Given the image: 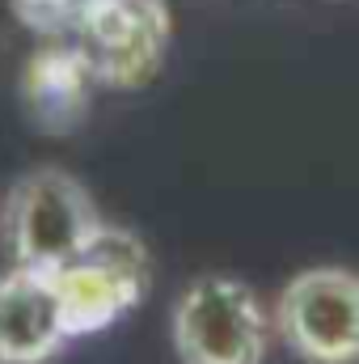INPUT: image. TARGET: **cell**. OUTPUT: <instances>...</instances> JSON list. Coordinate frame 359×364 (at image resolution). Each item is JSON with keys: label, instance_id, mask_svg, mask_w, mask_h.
<instances>
[{"label": "cell", "instance_id": "1", "mask_svg": "<svg viewBox=\"0 0 359 364\" xmlns=\"http://www.w3.org/2000/svg\"><path fill=\"white\" fill-rule=\"evenodd\" d=\"M51 284L68 339H93L144 305L153 288V255L136 229L101 220L89 242L51 272Z\"/></svg>", "mask_w": 359, "mask_h": 364}, {"label": "cell", "instance_id": "2", "mask_svg": "<svg viewBox=\"0 0 359 364\" xmlns=\"http://www.w3.org/2000/svg\"><path fill=\"white\" fill-rule=\"evenodd\" d=\"M101 220L106 216L77 174L60 166H38L21 174L4 199V237L13 250V267L47 275L60 272L101 229Z\"/></svg>", "mask_w": 359, "mask_h": 364}, {"label": "cell", "instance_id": "3", "mask_svg": "<svg viewBox=\"0 0 359 364\" xmlns=\"http://www.w3.org/2000/svg\"><path fill=\"white\" fill-rule=\"evenodd\" d=\"M170 335L182 364H267L270 314L245 279L203 272L178 292Z\"/></svg>", "mask_w": 359, "mask_h": 364}, {"label": "cell", "instance_id": "4", "mask_svg": "<svg viewBox=\"0 0 359 364\" xmlns=\"http://www.w3.org/2000/svg\"><path fill=\"white\" fill-rule=\"evenodd\" d=\"M275 331L304 364H359V272L304 267L275 301Z\"/></svg>", "mask_w": 359, "mask_h": 364}, {"label": "cell", "instance_id": "5", "mask_svg": "<svg viewBox=\"0 0 359 364\" xmlns=\"http://www.w3.org/2000/svg\"><path fill=\"white\" fill-rule=\"evenodd\" d=\"M72 43L89 55L97 85L140 90L165 64L170 47L165 0H81Z\"/></svg>", "mask_w": 359, "mask_h": 364}, {"label": "cell", "instance_id": "6", "mask_svg": "<svg viewBox=\"0 0 359 364\" xmlns=\"http://www.w3.org/2000/svg\"><path fill=\"white\" fill-rule=\"evenodd\" d=\"M68 343L51 275L9 267L0 275V364H51Z\"/></svg>", "mask_w": 359, "mask_h": 364}, {"label": "cell", "instance_id": "7", "mask_svg": "<svg viewBox=\"0 0 359 364\" xmlns=\"http://www.w3.org/2000/svg\"><path fill=\"white\" fill-rule=\"evenodd\" d=\"M93 77L89 55L72 38H47L21 68V102L30 119L43 132H72L93 106Z\"/></svg>", "mask_w": 359, "mask_h": 364}, {"label": "cell", "instance_id": "8", "mask_svg": "<svg viewBox=\"0 0 359 364\" xmlns=\"http://www.w3.org/2000/svg\"><path fill=\"white\" fill-rule=\"evenodd\" d=\"M13 9H17V17H21L30 30H38V34H47V38H64V34H72V26H77L81 0H13Z\"/></svg>", "mask_w": 359, "mask_h": 364}]
</instances>
